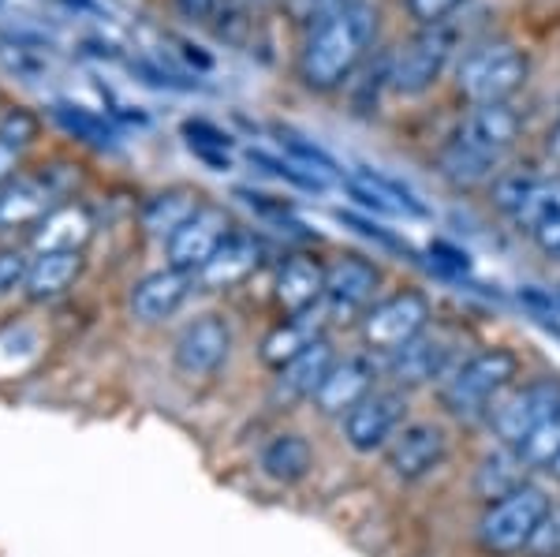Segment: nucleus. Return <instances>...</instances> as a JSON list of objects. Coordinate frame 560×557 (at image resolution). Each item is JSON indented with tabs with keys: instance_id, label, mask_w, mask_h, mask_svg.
Wrapping results in <instances>:
<instances>
[{
	"instance_id": "8",
	"label": "nucleus",
	"mask_w": 560,
	"mask_h": 557,
	"mask_svg": "<svg viewBox=\"0 0 560 557\" xmlns=\"http://www.w3.org/2000/svg\"><path fill=\"white\" fill-rule=\"evenodd\" d=\"M404 411H408V401H404L400 390H374L340 419L345 442L363 456L382 453V449H388V442L408 427L404 423Z\"/></svg>"
},
{
	"instance_id": "30",
	"label": "nucleus",
	"mask_w": 560,
	"mask_h": 557,
	"mask_svg": "<svg viewBox=\"0 0 560 557\" xmlns=\"http://www.w3.org/2000/svg\"><path fill=\"white\" fill-rule=\"evenodd\" d=\"M52 120L60 124L68 135H75V139L90 142V147L105 150V147H116V131L113 124L105 120V116H97L94 109H83V105H52Z\"/></svg>"
},
{
	"instance_id": "26",
	"label": "nucleus",
	"mask_w": 560,
	"mask_h": 557,
	"mask_svg": "<svg viewBox=\"0 0 560 557\" xmlns=\"http://www.w3.org/2000/svg\"><path fill=\"white\" fill-rule=\"evenodd\" d=\"M527 472H530V464L523 461L520 449L501 445L482 461V468H478V475H475V487L486 501H497V498H504V494H512L516 487H523V483H527Z\"/></svg>"
},
{
	"instance_id": "27",
	"label": "nucleus",
	"mask_w": 560,
	"mask_h": 557,
	"mask_svg": "<svg viewBox=\"0 0 560 557\" xmlns=\"http://www.w3.org/2000/svg\"><path fill=\"white\" fill-rule=\"evenodd\" d=\"M90 240V218L75 206H60V210L45 213L38 221V232H34V247L38 255H49V251H83Z\"/></svg>"
},
{
	"instance_id": "37",
	"label": "nucleus",
	"mask_w": 560,
	"mask_h": 557,
	"mask_svg": "<svg viewBox=\"0 0 560 557\" xmlns=\"http://www.w3.org/2000/svg\"><path fill=\"white\" fill-rule=\"evenodd\" d=\"M527 554H535V557H560V513L546 517V524H541L538 535L530 538Z\"/></svg>"
},
{
	"instance_id": "41",
	"label": "nucleus",
	"mask_w": 560,
	"mask_h": 557,
	"mask_svg": "<svg viewBox=\"0 0 560 557\" xmlns=\"http://www.w3.org/2000/svg\"><path fill=\"white\" fill-rule=\"evenodd\" d=\"M179 4H184V12H187V15H210L217 0H179Z\"/></svg>"
},
{
	"instance_id": "29",
	"label": "nucleus",
	"mask_w": 560,
	"mask_h": 557,
	"mask_svg": "<svg viewBox=\"0 0 560 557\" xmlns=\"http://www.w3.org/2000/svg\"><path fill=\"white\" fill-rule=\"evenodd\" d=\"M45 206H49V187L34 184V179H15V184L0 195V224L15 229V224L42 221Z\"/></svg>"
},
{
	"instance_id": "19",
	"label": "nucleus",
	"mask_w": 560,
	"mask_h": 557,
	"mask_svg": "<svg viewBox=\"0 0 560 557\" xmlns=\"http://www.w3.org/2000/svg\"><path fill=\"white\" fill-rule=\"evenodd\" d=\"M337 367V352H332L329 340H318V345H311L300 359H292V363L284 367V371H277V390L284 393V397H295V401H311L314 393L322 390V382L329 379V371Z\"/></svg>"
},
{
	"instance_id": "25",
	"label": "nucleus",
	"mask_w": 560,
	"mask_h": 557,
	"mask_svg": "<svg viewBox=\"0 0 560 557\" xmlns=\"http://www.w3.org/2000/svg\"><path fill=\"white\" fill-rule=\"evenodd\" d=\"M83 269V255L79 251H49V255H38L31 263V274H26V295L31 300H52V295L68 292V285L79 277Z\"/></svg>"
},
{
	"instance_id": "10",
	"label": "nucleus",
	"mask_w": 560,
	"mask_h": 557,
	"mask_svg": "<svg viewBox=\"0 0 560 557\" xmlns=\"http://www.w3.org/2000/svg\"><path fill=\"white\" fill-rule=\"evenodd\" d=\"M448 461V434L438 423H408L388 442L385 464L400 483L430 479Z\"/></svg>"
},
{
	"instance_id": "17",
	"label": "nucleus",
	"mask_w": 560,
	"mask_h": 557,
	"mask_svg": "<svg viewBox=\"0 0 560 557\" xmlns=\"http://www.w3.org/2000/svg\"><path fill=\"white\" fill-rule=\"evenodd\" d=\"M377 289H382V274L366 258H337L325 269V300L332 311L366 314L374 307Z\"/></svg>"
},
{
	"instance_id": "5",
	"label": "nucleus",
	"mask_w": 560,
	"mask_h": 557,
	"mask_svg": "<svg viewBox=\"0 0 560 557\" xmlns=\"http://www.w3.org/2000/svg\"><path fill=\"white\" fill-rule=\"evenodd\" d=\"M560 411V382L557 379H538L527 382L520 390H509L490 411V427L501 445L520 449L523 442L538 434Z\"/></svg>"
},
{
	"instance_id": "22",
	"label": "nucleus",
	"mask_w": 560,
	"mask_h": 557,
	"mask_svg": "<svg viewBox=\"0 0 560 557\" xmlns=\"http://www.w3.org/2000/svg\"><path fill=\"white\" fill-rule=\"evenodd\" d=\"M198 210H202V202H198L195 192H187V187H168V192H158L142 206V229H147L150 236L173 240Z\"/></svg>"
},
{
	"instance_id": "21",
	"label": "nucleus",
	"mask_w": 560,
	"mask_h": 557,
	"mask_svg": "<svg viewBox=\"0 0 560 557\" xmlns=\"http://www.w3.org/2000/svg\"><path fill=\"white\" fill-rule=\"evenodd\" d=\"M322 340V318L318 311L295 314V318H284V326H277L273 334L261 340V359L277 371H284L292 359H300L306 348Z\"/></svg>"
},
{
	"instance_id": "38",
	"label": "nucleus",
	"mask_w": 560,
	"mask_h": 557,
	"mask_svg": "<svg viewBox=\"0 0 560 557\" xmlns=\"http://www.w3.org/2000/svg\"><path fill=\"white\" fill-rule=\"evenodd\" d=\"M26 274H31V266H26L20 251H4L0 255V295L12 292L15 285H26Z\"/></svg>"
},
{
	"instance_id": "11",
	"label": "nucleus",
	"mask_w": 560,
	"mask_h": 557,
	"mask_svg": "<svg viewBox=\"0 0 560 557\" xmlns=\"http://www.w3.org/2000/svg\"><path fill=\"white\" fill-rule=\"evenodd\" d=\"M520 135H523V116L512 109L509 102H497V105H475V109L459 120L453 139L501 165L504 154L520 142Z\"/></svg>"
},
{
	"instance_id": "18",
	"label": "nucleus",
	"mask_w": 560,
	"mask_h": 557,
	"mask_svg": "<svg viewBox=\"0 0 560 557\" xmlns=\"http://www.w3.org/2000/svg\"><path fill=\"white\" fill-rule=\"evenodd\" d=\"M325 300V266L314 258H288L277 274V303L288 318L306 311H318Z\"/></svg>"
},
{
	"instance_id": "28",
	"label": "nucleus",
	"mask_w": 560,
	"mask_h": 557,
	"mask_svg": "<svg viewBox=\"0 0 560 557\" xmlns=\"http://www.w3.org/2000/svg\"><path fill=\"white\" fill-rule=\"evenodd\" d=\"M438 169H441V176H445L448 184H456V187H478V184H486V179H493L501 165H497V161H490V158H482V154H475V150H467L464 142L453 139L438 154Z\"/></svg>"
},
{
	"instance_id": "39",
	"label": "nucleus",
	"mask_w": 560,
	"mask_h": 557,
	"mask_svg": "<svg viewBox=\"0 0 560 557\" xmlns=\"http://www.w3.org/2000/svg\"><path fill=\"white\" fill-rule=\"evenodd\" d=\"M535 244L546 251L549 258H560V218H553L549 224H541L535 232Z\"/></svg>"
},
{
	"instance_id": "36",
	"label": "nucleus",
	"mask_w": 560,
	"mask_h": 557,
	"mask_svg": "<svg viewBox=\"0 0 560 557\" xmlns=\"http://www.w3.org/2000/svg\"><path fill=\"white\" fill-rule=\"evenodd\" d=\"M34 135H38V120H34L31 113H23V109L8 113V116H4V124H0V142H8L12 150L31 147Z\"/></svg>"
},
{
	"instance_id": "3",
	"label": "nucleus",
	"mask_w": 560,
	"mask_h": 557,
	"mask_svg": "<svg viewBox=\"0 0 560 557\" xmlns=\"http://www.w3.org/2000/svg\"><path fill=\"white\" fill-rule=\"evenodd\" d=\"M549 513H553L549 509V494L535 487V483H523V487L486 506L482 520H478V546L493 557L523 554Z\"/></svg>"
},
{
	"instance_id": "24",
	"label": "nucleus",
	"mask_w": 560,
	"mask_h": 557,
	"mask_svg": "<svg viewBox=\"0 0 560 557\" xmlns=\"http://www.w3.org/2000/svg\"><path fill=\"white\" fill-rule=\"evenodd\" d=\"M314 468V449L303 434H277L261 449V472L273 483H300Z\"/></svg>"
},
{
	"instance_id": "15",
	"label": "nucleus",
	"mask_w": 560,
	"mask_h": 557,
	"mask_svg": "<svg viewBox=\"0 0 560 557\" xmlns=\"http://www.w3.org/2000/svg\"><path fill=\"white\" fill-rule=\"evenodd\" d=\"M374 379H377V367L370 363V359H363V356L337 359V367H332L329 379L322 382V390L311 397V404L322 411V416L345 419L359 401L374 393Z\"/></svg>"
},
{
	"instance_id": "12",
	"label": "nucleus",
	"mask_w": 560,
	"mask_h": 557,
	"mask_svg": "<svg viewBox=\"0 0 560 557\" xmlns=\"http://www.w3.org/2000/svg\"><path fill=\"white\" fill-rule=\"evenodd\" d=\"M385 359H388L385 371H388V379L396 382V390H415V385H430V382L441 385L459 363V359H453L448 337L430 334V329Z\"/></svg>"
},
{
	"instance_id": "33",
	"label": "nucleus",
	"mask_w": 560,
	"mask_h": 557,
	"mask_svg": "<svg viewBox=\"0 0 560 557\" xmlns=\"http://www.w3.org/2000/svg\"><path fill=\"white\" fill-rule=\"evenodd\" d=\"M280 147L292 154V161H300V165H306V169H314V173H332V158L325 154L322 147H314V142H306L303 135H295V131H288V128H280Z\"/></svg>"
},
{
	"instance_id": "2",
	"label": "nucleus",
	"mask_w": 560,
	"mask_h": 557,
	"mask_svg": "<svg viewBox=\"0 0 560 557\" xmlns=\"http://www.w3.org/2000/svg\"><path fill=\"white\" fill-rule=\"evenodd\" d=\"M516 379L520 359L512 348H482V352L459 359L453 374L438 385V397L456 419H490L493 404L516 385Z\"/></svg>"
},
{
	"instance_id": "35",
	"label": "nucleus",
	"mask_w": 560,
	"mask_h": 557,
	"mask_svg": "<svg viewBox=\"0 0 560 557\" xmlns=\"http://www.w3.org/2000/svg\"><path fill=\"white\" fill-rule=\"evenodd\" d=\"M411 12V20H419L422 26H445L467 0H404Z\"/></svg>"
},
{
	"instance_id": "6",
	"label": "nucleus",
	"mask_w": 560,
	"mask_h": 557,
	"mask_svg": "<svg viewBox=\"0 0 560 557\" xmlns=\"http://www.w3.org/2000/svg\"><path fill=\"white\" fill-rule=\"evenodd\" d=\"M493 202L501 213H509L520 229L530 236L560 218V176H541L530 169H516V173H501L493 179Z\"/></svg>"
},
{
	"instance_id": "44",
	"label": "nucleus",
	"mask_w": 560,
	"mask_h": 557,
	"mask_svg": "<svg viewBox=\"0 0 560 557\" xmlns=\"http://www.w3.org/2000/svg\"><path fill=\"white\" fill-rule=\"evenodd\" d=\"M255 4H269V0H255Z\"/></svg>"
},
{
	"instance_id": "1",
	"label": "nucleus",
	"mask_w": 560,
	"mask_h": 557,
	"mask_svg": "<svg viewBox=\"0 0 560 557\" xmlns=\"http://www.w3.org/2000/svg\"><path fill=\"white\" fill-rule=\"evenodd\" d=\"M377 12L370 0H351L345 12L329 15L325 23L311 26L300 53V76L311 90H337L359 68L366 45L374 42Z\"/></svg>"
},
{
	"instance_id": "31",
	"label": "nucleus",
	"mask_w": 560,
	"mask_h": 557,
	"mask_svg": "<svg viewBox=\"0 0 560 557\" xmlns=\"http://www.w3.org/2000/svg\"><path fill=\"white\" fill-rule=\"evenodd\" d=\"M184 139L202 161H210L213 169H229V147L232 139L221 128H213L210 120H187L184 124Z\"/></svg>"
},
{
	"instance_id": "42",
	"label": "nucleus",
	"mask_w": 560,
	"mask_h": 557,
	"mask_svg": "<svg viewBox=\"0 0 560 557\" xmlns=\"http://www.w3.org/2000/svg\"><path fill=\"white\" fill-rule=\"evenodd\" d=\"M546 150H549V158L560 165V116L553 120V128H549V139H546Z\"/></svg>"
},
{
	"instance_id": "34",
	"label": "nucleus",
	"mask_w": 560,
	"mask_h": 557,
	"mask_svg": "<svg viewBox=\"0 0 560 557\" xmlns=\"http://www.w3.org/2000/svg\"><path fill=\"white\" fill-rule=\"evenodd\" d=\"M288 4V15H292L300 26H318L325 23L329 15H337V12H345V8L351 4V0H284Z\"/></svg>"
},
{
	"instance_id": "9",
	"label": "nucleus",
	"mask_w": 560,
	"mask_h": 557,
	"mask_svg": "<svg viewBox=\"0 0 560 557\" xmlns=\"http://www.w3.org/2000/svg\"><path fill=\"white\" fill-rule=\"evenodd\" d=\"M456 49V38L448 26H422L415 38L396 53L393 60V86L400 94H422L441 79V71L448 68Z\"/></svg>"
},
{
	"instance_id": "4",
	"label": "nucleus",
	"mask_w": 560,
	"mask_h": 557,
	"mask_svg": "<svg viewBox=\"0 0 560 557\" xmlns=\"http://www.w3.org/2000/svg\"><path fill=\"white\" fill-rule=\"evenodd\" d=\"M530 65L512 42H482L459 60L456 86L471 105H497L512 102L527 86Z\"/></svg>"
},
{
	"instance_id": "14",
	"label": "nucleus",
	"mask_w": 560,
	"mask_h": 557,
	"mask_svg": "<svg viewBox=\"0 0 560 557\" xmlns=\"http://www.w3.org/2000/svg\"><path fill=\"white\" fill-rule=\"evenodd\" d=\"M224 240H229V218L221 210H213V206H202L173 240H165L168 266L198 274L224 247Z\"/></svg>"
},
{
	"instance_id": "16",
	"label": "nucleus",
	"mask_w": 560,
	"mask_h": 557,
	"mask_svg": "<svg viewBox=\"0 0 560 557\" xmlns=\"http://www.w3.org/2000/svg\"><path fill=\"white\" fill-rule=\"evenodd\" d=\"M195 274L187 269H158V274H147L139 285L131 289V314L139 322H165L184 307L187 295L195 292Z\"/></svg>"
},
{
	"instance_id": "32",
	"label": "nucleus",
	"mask_w": 560,
	"mask_h": 557,
	"mask_svg": "<svg viewBox=\"0 0 560 557\" xmlns=\"http://www.w3.org/2000/svg\"><path fill=\"white\" fill-rule=\"evenodd\" d=\"M520 453H523V461H527L530 468H546L549 472V464L560 456V411L538 430L535 438H530V442L520 445Z\"/></svg>"
},
{
	"instance_id": "7",
	"label": "nucleus",
	"mask_w": 560,
	"mask_h": 557,
	"mask_svg": "<svg viewBox=\"0 0 560 557\" xmlns=\"http://www.w3.org/2000/svg\"><path fill=\"white\" fill-rule=\"evenodd\" d=\"M430 326V300L422 292H396L363 314V340L377 356H393Z\"/></svg>"
},
{
	"instance_id": "13",
	"label": "nucleus",
	"mask_w": 560,
	"mask_h": 557,
	"mask_svg": "<svg viewBox=\"0 0 560 557\" xmlns=\"http://www.w3.org/2000/svg\"><path fill=\"white\" fill-rule=\"evenodd\" d=\"M232 356V329L221 314H202L195 318L184 334L176 337V367L187 374V379H206V374H217Z\"/></svg>"
},
{
	"instance_id": "20",
	"label": "nucleus",
	"mask_w": 560,
	"mask_h": 557,
	"mask_svg": "<svg viewBox=\"0 0 560 557\" xmlns=\"http://www.w3.org/2000/svg\"><path fill=\"white\" fill-rule=\"evenodd\" d=\"M255 266H258V247L243 236H229L224 240V247L217 251L210 263L198 269L195 281L210 292H224V289H232V285L247 281Z\"/></svg>"
},
{
	"instance_id": "23",
	"label": "nucleus",
	"mask_w": 560,
	"mask_h": 557,
	"mask_svg": "<svg viewBox=\"0 0 560 557\" xmlns=\"http://www.w3.org/2000/svg\"><path fill=\"white\" fill-rule=\"evenodd\" d=\"M348 187L359 202L370 206V210H377V213H415V218L427 213V206L415 199L408 187L382 176V173H351Z\"/></svg>"
},
{
	"instance_id": "40",
	"label": "nucleus",
	"mask_w": 560,
	"mask_h": 557,
	"mask_svg": "<svg viewBox=\"0 0 560 557\" xmlns=\"http://www.w3.org/2000/svg\"><path fill=\"white\" fill-rule=\"evenodd\" d=\"M15 161H20V150H12V147H8V142H0V179L12 176Z\"/></svg>"
},
{
	"instance_id": "43",
	"label": "nucleus",
	"mask_w": 560,
	"mask_h": 557,
	"mask_svg": "<svg viewBox=\"0 0 560 557\" xmlns=\"http://www.w3.org/2000/svg\"><path fill=\"white\" fill-rule=\"evenodd\" d=\"M549 472H553V479H560V456H557L553 464H549Z\"/></svg>"
}]
</instances>
